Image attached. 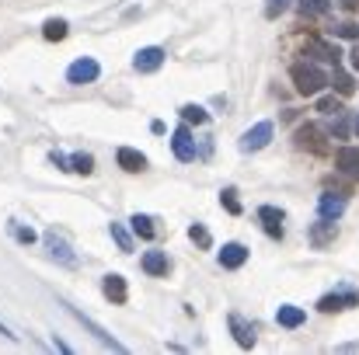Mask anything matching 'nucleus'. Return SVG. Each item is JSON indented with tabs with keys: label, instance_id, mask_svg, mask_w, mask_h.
<instances>
[{
	"label": "nucleus",
	"instance_id": "obj_1",
	"mask_svg": "<svg viewBox=\"0 0 359 355\" xmlns=\"http://www.w3.org/2000/svg\"><path fill=\"white\" fill-rule=\"evenodd\" d=\"M290 77H293V84H297V91L304 95V98H314V95H321L332 81L325 77V70L321 67H314V63H293L290 67Z\"/></svg>",
	"mask_w": 359,
	"mask_h": 355
},
{
	"label": "nucleus",
	"instance_id": "obj_2",
	"mask_svg": "<svg viewBox=\"0 0 359 355\" xmlns=\"http://www.w3.org/2000/svg\"><path fill=\"white\" fill-rule=\"evenodd\" d=\"M102 77V67H98V60H91V56H81V60H74L70 67H67V81L70 84H95Z\"/></svg>",
	"mask_w": 359,
	"mask_h": 355
},
{
	"label": "nucleus",
	"instance_id": "obj_3",
	"mask_svg": "<svg viewBox=\"0 0 359 355\" xmlns=\"http://www.w3.org/2000/svg\"><path fill=\"white\" fill-rule=\"evenodd\" d=\"M269 139H272V122H255L244 136H241V150L244 153H255V150H262V146H269Z\"/></svg>",
	"mask_w": 359,
	"mask_h": 355
},
{
	"label": "nucleus",
	"instance_id": "obj_4",
	"mask_svg": "<svg viewBox=\"0 0 359 355\" xmlns=\"http://www.w3.org/2000/svg\"><path fill=\"white\" fill-rule=\"evenodd\" d=\"M67 310H70V314H74V317H77V321H81V324H84V328H88V331H91V335H95L102 345H105V349H112V352H126V345H122V342H116V338H112V335H109V331H105L98 321H91L88 314H81L77 307H67Z\"/></svg>",
	"mask_w": 359,
	"mask_h": 355
},
{
	"label": "nucleus",
	"instance_id": "obj_5",
	"mask_svg": "<svg viewBox=\"0 0 359 355\" xmlns=\"http://www.w3.org/2000/svg\"><path fill=\"white\" fill-rule=\"evenodd\" d=\"M297 146H300V150H311V153H328L325 132H321L318 125H300V129H297Z\"/></svg>",
	"mask_w": 359,
	"mask_h": 355
},
{
	"label": "nucleus",
	"instance_id": "obj_6",
	"mask_svg": "<svg viewBox=\"0 0 359 355\" xmlns=\"http://www.w3.org/2000/svg\"><path fill=\"white\" fill-rule=\"evenodd\" d=\"M49 160H53L56 167H63V171H77V174H91V171H95V157H91V153H70V157L53 153Z\"/></svg>",
	"mask_w": 359,
	"mask_h": 355
},
{
	"label": "nucleus",
	"instance_id": "obj_7",
	"mask_svg": "<svg viewBox=\"0 0 359 355\" xmlns=\"http://www.w3.org/2000/svg\"><path fill=\"white\" fill-rule=\"evenodd\" d=\"M161 63H164V49L161 46H147V49H140L133 56V67L140 74H154V70H161Z\"/></svg>",
	"mask_w": 359,
	"mask_h": 355
},
{
	"label": "nucleus",
	"instance_id": "obj_8",
	"mask_svg": "<svg viewBox=\"0 0 359 355\" xmlns=\"http://www.w3.org/2000/svg\"><path fill=\"white\" fill-rule=\"evenodd\" d=\"M171 150H175L178 160H196V139H192L189 125H178V129H175V136H171Z\"/></svg>",
	"mask_w": 359,
	"mask_h": 355
},
{
	"label": "nucleus",
	"instance_id": "obj_9",
	"mask_svg": "<svg viewBox=\"0 0 359 355\" xmlns=\"http://www.w3.org/2000/svg\"><path fill=\"white\" fill-rule=\"evenodd\" d=\"M318 213H321V220H339V216L346 213V195L325 192V195L318 199Z\"/></svg>",
	"mask_w": 359,
	"mask_h": 355
},
{
	"label": "nucleus",
	"instance_id": "obj_10",
	"mask_svg": "<svg viewBox=\"0 0 359 355\" xmlns=\"http://www.w3.org/2000/svg\"><path fill=\"white\" fill-rule=\"evenodd\" d=\"M359 296L349 289V293H328V296H321V303H318V310H325V314H335V310H349V307H356Z\"/></svg>",
	"mask_w": 359,
	"mask_h": 355
},
{
	"label": "nucleus",
	"instance_id": "obj_11",
	"mask_svg": "<svg viewBox=\"0 0 359 355\" xmlns=\"http://www.w3.org/2000/svg\"><path fill=\"white\" fill-rule=\"evenodd\" d=\"M335 167L349 178H359V146H339L335 150Z\"/></svg>",
	"mask_w": 359,
	"mask_h": 355
},
{
	"label": "nucleus",
	"instance_id": "obj_12",
	"mask_svg": "<svg viewBox=\"0 0 359 355\" xmlns=\"http://www.w3.org/2000/svg\"><path fill=\"white\" fill-rule=\"evenodd\" d=\"M304 56H318V60H325V63H335V67H339V60H342L339 46H332V42H321V39H311V42L304 46Z\"/></svg>",
	"mask_w": 359,
	"mask_h": 355
},
{
	"label": "nucleus",
	"instance_id": "obj_13",
	"mask_svg": "<svg viewBox=\"0 0 359 355\" xmlns=\"http://www.w3.org/2000/svg\"><path fill=\"white\" fill-rule=\"evenodd\" d=\"M116 160H119L122 171H129V174L147 171V157H143L140 150H133V146H119V150H116Z\"/></svg>",
	"mask_w": 359,
	"mask_h": 355
},
{
	"label": "nucleus",
	"instance_id": "obj_14",
	"mask_svg": "<svg viewBox=\"0 0 359 355\" xmlns=\"http://www.w3.org/2000/svg\"><path fill=\"white\" fill-rule=\"evenodd\" d=\"M258 220H262V227H265V234L269 237H283V220H286L283 209H276V206H262V209H258Z\"/></svg>",
	"mask_w": 359,
	"mask_h": 355
},
{
	"label": "nucleus",
	"instance_id": "obj_15",
	"mask_svg": "<svg viewBox=\"0 0 359 355\" xmlns=\"http://www.w3.org/2000/svg\"><path fill=\"white\" fill-rule=\"evenodd\" d=\"M227 324H231L234 342H238L241 349H255V331H251V324H248L241 314H231V317H227Z\"/></svg>",
	"mask_w": 359,
	"mask_h": 355
},
{
	"label": "nucleus",
	"instance_id": "obj_16",
	"mask_svg": "<svg viewBox=\"0 0 359 355\" xmlns=\"http://www.w3.org/2000/svg\"><path fill=\"white\" fill-rule=\"evenodd\" d=\"M248 261V247L238 244V240H231V244H224V251H220V265L224 268H241Z\"/></svg>",
	"mask_w": 359,
	"mask_h": 355
},
{
	"label": "nucleus",
	"instance_id": "obj_17",
	"mask_svg": "<svg viewBox=\"0 0 359 355\" xmlns=\"http://www.w3.org/2000/svg\"><path fill=\"white\" fill-rule=\"evenodd\" d=\"M102 293H105L112 303H126V300H129V289H126V279H122V275H105Z\"/></svg>",
	"mask_w": 359,
	"mask_h": 355
},
{
	"label": "nucleus",
	"instance_id": "obj_18",
	"mask_svg": "<svg viewBox=\"0 0 359 355\" xmlns=\"http://www.w3.org/2000/svg\"><path fill=\"white\" fill-rule=\"evenodd\" d=\"M168 268H171V261H168L164 251H147L143 254V272L147 275H168Z\"/></svg>",
	"mask_w": 359,
	"mask_h": 355
},
{
	"label": "nucleus",
	"instance_id": "obj_19",
	"mask_svg": "<svg viewBox=\"0 0 359 355\" xmlns=\"http://www.w3.org/2000/svg\"><path fill=\"white\" fill-rule=\"evenodd\" d=\"M46 247H49V254H53V258H60L63 265H74V261H77V254L67 247V240H60L56 234H46Z\"/></svg>",
	"mask_w": 359,
	"mask_h": 355
},
{
	"label": "nucleus",
	"instance_id": "obj_20",
	"mask_svg": "<svg viewBox=\"0 0 359 355\" xmlns=\"http://www.w3.org/2000/svg\"><path fill=\"white\" fill-rule=\"evenodd\" d=\"M304 317H307V314H304L300 307H290V303L276 310V321H279L283 328H300V324H304Z\"/></svg>",
	"mask_w": 359,
	"mask_h": 355
},
{
	"label": "nucleus",
	"instance_id": "obj_21",
	"mask_svg": "<svg viewBox=\"0 0 359 355\" xmlns=\"http://www.w3.org/2000/svg\"><path fill=\"white\" fill-rule=\"evenodd\" d=\"M42 35H46L49 42H60V39H67V21H63V18H49V21L42 25Z\"/></svg>",
	"mask_w": 359,
	"mask_h": 355
},
{
	"label": "nucleus",
	"instance_id": "obj_22",
	"mask_svg": "<svg viewBox=\"0 0 359 355\" xmlns=\"http://www.w3.org/2000/svg\"><path fill=\"white\" fill-rule=\"evenodd\" d=\"M129 223H133V234L143 237V240H154V234H157V230H154V220H150V216H143V213H136Z\"/></svg>",
	"mask_w": 359,
	"mask_h": 355
},
{
	"label": "nucleus",
	"instance_id": "obj_23",
	"mask_svg": "<svg viewBox=\"0 0 359 355\" xmlns=\"http://www.w3.org/2000/svg\"><path fill=\"white\" fill-rule=\"evenodd\" d=\"M332 84H335V91H339L342 98H349V95L356 91V84H353V77H349V74H342L339 67H335V77H332Z\"/></svg>",
	"mask_w": 359,
	"mask_h": 355
},
{
	"label": "nucleus",
	"instance_id": "obj_24",
	"mask_svg": "<svg viewBox=\"0 0 359 355\" xmlns=\"http://www.w3.org/2000/svg\"><path fill=\"white\" fill-rule=\"evenodd\" d=\"M109 234H112V240L119 244V251H126V254L133 251V237L122 230V223H109Z\"/></svg>",
	"mask_w": 359,
	"mask_h": 355
},
{
	"label": "nucleus",
	"instance_id": "obj_25",
	"mask_svg": "<svg viewBox=\"0 0 359 355\" xmlns=\"http://www.w3.org/2000/svg\"><path fill=\"white\" fill-rule=\"evenodd\" d=\"M328 136H335V139H346V136H349V122H346L342 112L332 116V122H328Z\"/></svg>",
	"mask_w": 359,
	"mask_h": 355
},
{
	"label": "nucleus",
	"instance_id": "obj_26",
	"mask_svg": "<svg viewBox=\"0 0 359 355\" xmlns=\"http://www.w3.org/2000/svg\"><path fill=\"white\" fill-rule=\"evenodd\" d=\"M220 202H224V209H227V213H231V216H241L238 188H224V192H220Z\"/></svg>",
	"mask_w": 359,
	"mask_h": 355
},
{
	"label": "nucleus",
	"instance_id": "obj_27",
	"mask_svg": "<svg viewBox=\"0 0 359 355\" xmlns=\"http://www.w3.org/2000/svg\"><path fill=\"white\" fill-rule=\"evenodd\" d=\"M182 118H185V122H196V125H203V122H206V109H199V105H182Z\"/></svg>",
	"mask_w": 359,
	"mask_h": 355
},
{
	"label": "nucleus",
	"instance_id": "obj_28",
	"mask_svg": "<svg viewBox=\"0 0 359 355\" xmlns=\"http://www.w3.org/2000/svg\"><path fill=\"white\" fill-rule=\"evenodd\" d=\"M318 112H325V116H339V112H342V102H339L335 95H328V98L318 102Z\"/></svg>",
	"mask_w": 359,
	"mask_h": 355
},
{
	"label": "nucleus",
	"instance_id": "obj_29",
	"mask_svg": "<svg viewBox=\"0 0 359 355\" xmlns=\"http://www.w3.org/2000/svg\"><path fill=\"white\" fill-rule=\"evenodd\" d=\"M328 0H300V11L304 14H328Z\"/></svg>",
	"mask_w": 359,
	"mask_h": 355
},
{
	"label": "nucleus",
	"instance_id": "obj_30",
	"mask_svg": "<svg viewBox=\"0 0 359 355\" xmlns=\"http://www.w3.org/2000/svg\"><path fill=\"white\" fill-rule=\"evenodd\" d=\"M189 237H192V240H196L199 247H210V244H213L210 230H206V227H199V223H192V227H189Z\"/></svg>",
	"mask_w": 359,
	"mask_h": 355
},
{
	"label": "nucleus",
	"instance_id": "obj_31",
	"mask_svg": "<svg viewBox=\"0 0 359 355\" xmlns=\"http://www.w3.org/2000/svg\"><path fill=\"white\" fill-rule=\"evenodd\" d=\"M335 35H339V39H353V42H359V25L356 21H342V25L335 28Z\"/></svg>",
	"mask_w": 359,
	"mask_h": 355
},
{
	"label": "nucleus",
	"instance_id": "obj_32",
	"mask_svg": "<svg viewBox=\"0 0 359 355\" xmlns=\"http://www.w3.org/2000/svg\"><path fill=\"white\" fill-rule=\"evenodd\" d=\"M11 234L18 237L21 244H32V240H35V230H28V227H18V223H11Z\"/></svg>",
	"mask_w": 359,
	"mask_h": 355
},
{
	"label": "nucleus",
	"instance_id": "obj_33",
	"mask_svg": "<svg viewBox=\"0 0 359 355\" xmlns=\"http://www.w3.org/2000/svg\"><path fill=\"white\" fill-rule=\"evenodd\" d=\"M286 4H290V0H269L265 14H269V18H276V14H283V11H286Z\"/></svg>",
	"mask_w": 359,
	"mask_h": 355
},
{
	"label": "nucleus",
	"instance_id": "obj_34",
	"mask_svg": "<svg viewBox=\"0 0 359 355\" xmlns=\"http://www.w3.org/2000/svg\"><path fill=\"white\" fill-rule=\"evenodd\" d=\"M349 60H353V70H356V74H359V42H356V46H353V53H349Z\"/></svg>",
	"mask_w": 359,
	"mask_h": 355
},
{
	"label": "nucleus",
	"instance_id": "obj_35",
	"mask_svg": "<svg viewBox=\"0 0 359 355\" xmlns=\"http://www.w3.org/2000/svg\"><path fill=\"white\" fill-rule=\"evenodd\" d=\"M339 4H342V7H346V11H353V7H356L359 0H339Z\"/></svg>",
	"mask_w": 359,
	"mask_h": 355
},
{
	"label": "nucleus",
	"instance_id": "obj_36",
	"mask_svg": "<svg viewBox=\"0 0 359 355\" xmlns=\"http://www.w3.org/2000/svg\"><path fill=\"white\" fill-rule=\"evenodd\" d=\"M353 129H356V136H359V116H356V122H353Z\"/></svg>",
	"mask_w": 359,
	"mask_h": 355
}]
</instances>
